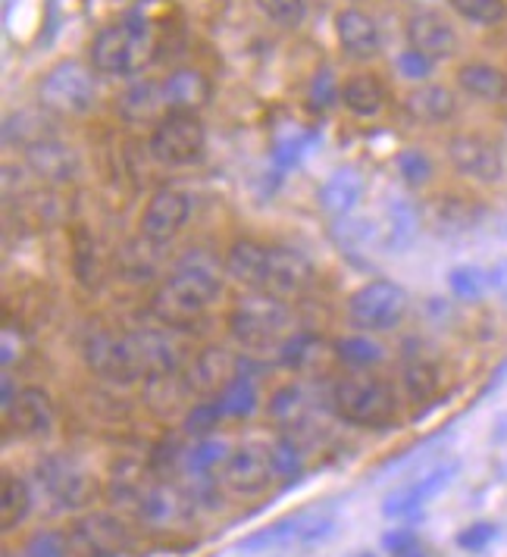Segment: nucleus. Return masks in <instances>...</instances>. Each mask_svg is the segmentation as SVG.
I'll list each match as a JSON object with an SVG mask.
<instances>
[{
  "label": "nucleus",
  "instance_id": "24",
  "mask_svg": "<svg viewBox=\"0 0 507 557\" xmlns=\"http://www.w3.org/2000/svg\"><path fill=\"white\" fill-rule=\"evenodd\" d=\"M363 195V178L357 173L355 166H345L338 173H332L320 191V207L330 213V216H345L355 210V203Z\"/></svg>",
  "mask_w": 507,
  "mask_h": 557
},
{
  "label": "nucleus",
  "instance_id": "49",
  "mask_svg": "<svg viewBox=\"0 0 507 557\" xmlns=\"http://www.w3.org/2000/svg\"><path fill=\"white\" fill-rule=\"evenodd\" d=\"M307 145H313V135H292V138H285L276 145V163L280 166H292V163H298L301 160V153L307 151Z\"/></svg>",
  "mask_w": 507,
  "mask_h": 557
},
{
  "label": "nucleus",
  "instance_id": "32",
  "mask_svg": "<svg viewBox=\"0 0 507 557\" xmlns=\"http://www.w3.org/2000/svg\"><path fill=\"white\" fill-rule=\"evenodd\" d=\"M420 216L417 207L410 201H392L388 203V232H385V245L388 251H407L417 238Z\"/></svg>",
  "mask_w": 507,
  "mask_h": 557
},
{
  "label": "nucleus",
  "instance_id": "23",
  "mask_svg": "<svg viewBox=\"0 0 507 557\" xmlns=\"http://www.w3.org/2000/svg\"><path fill=\"white\" fill-rule=\"evenodd\" d=\"M170 113H198L210 101V82L198 70H176L163 82Z\"/></svg>",
  "mask_w": 507,
  "mask_h": 557
},
{
  "label": "nucleus",
  "instance_id": "45",
  "mask_svg": "<svg viewBox=\"0 0 507 557\" xmlns=\"http://www.w3.org/2000/svg\"><path fill=\"white\" fill-rule=\"evenodd\" d=\"M26 557H73L70 555V535L60 532H35L26 542Z\"/></svg>",
  "mask_w": 507,
  "mask_h": 557
},
{
  "label": "nucleus",
  "instance_id": "8",
  "mask_svg": "<svg viewBox=\"0 0 507 557\" xmlns=\"http://www.w3.org/2000/svg\"><path fill=\"white\" fill-rule=\"evenodd\" d=\"M348 310H351L355 326H360V330H392L407 313V292L398 282L376 278V282H367L360 292H355Z\"/></svg>",
  "mask_w": 507,
  "mask_h": 557
},
{
  "label": "nucleus",
  "instance_id": "15",
  "mask_svg": "<svg viewBox=\"0 0 507 557\" xmlns=\"http://www.w3.org/2000/svg\"><path fill=\"white\" fill-rule=\"evenodd\" d=\"M128 345H132V355H135V363H138L141 380H153V376H170V373H178L182 348H178V342L173 332H160V330L128 332Z\"/></svg>",
  "mask_w": 507,
  "mask_h": 557
},
{
  "label": "nucleus",
  "instance_id": "55",
  "mask_svg": "<svg viewBox=\"0 0 507 557\" xmlns=\"http://www.w3.org/2000/svg\"><path fill=\"white\" fill-rule=\"evenodd\" d=\"M395 557H426L423 552H420V545H413V548H407V552H401V555Z\"/></svg>",
  "mask_w": 507,
  "mask_h": 557
},
{
  "label": "nucleus",
  "instance_id": "31",
  "mask_svg": "<svg viewBox=\"0 0 507 557\" xmlns=\"http://www.w3.org/2000/svg\"><path fill=\"white\" fill-rule=\"evenodd\" d=\"M342 101L355 116H376L385 101V91L376 76H351L342 88Z\"/></svg>",
  "mask_w": 507,
  "mask_h": 557
},
{
  "label": "nucleus",
  "instance_id": "22",
  "mask_svg": "<svg viewBox=\"0 0 507 557\" xmlns=\"http://www.w3.org/2000/svg\"><path fill=\"white\" fill-rule=\"evenodd\" d=\"M335 32H338L342 48L357 60H370L380 53V28L360 10H342L335 20Z\"/></svg>",
  "mask_w": 507,
  "mask_h": 557
},
{
  "label": "nucleus",
  "instance_id": "12",
  "mask_svg": "<svg viewBox=\"0 0 507 557\" xmlns=\"http://www.w3.org/2000/svg\"><path fill=\"white\" fill-rule=\"evenodd\" d=\"M313 278V263L295 248H270L263 263L260 292L276 298H295L301 295Z\"/></svg>",
  "mask_w": 507,
  "mask_h": 557
},
{
  "label": "nucleus",
  "instance_id": "3",
  "mask_svg": "<svg viewBox=\"0 0 507 557\" xmlns=\"http://www.w3.org/2000/svg\"><path fill=\"white\" fill-rule=\"evenodd\" d=\"M153 60L151 28L138 20H126L116 26L103 28L95 38L91 63L107 76H135Z\"/></svg>",
  "mask_w": 507,
  "mask_h": 557
},
{
  "label": "nucleus",
  "instance_id": "5",
  "mask_svg": "<svg viewBox=\"0 0 507 557\" xmlns=\"http://www.w3.org/2000/svg\"><path fill=\"white\" fill-rule=\"evenodd\" d=\"M38 495L51 510H76L95 498V476L85 473L73 457L51 455L35 467Z\"/></svg>",
  "mask_w": 507,
  "mask_h": 557
},
{
  "label": "nucleus",
  "instance_id": "19",
  "mask_svg": "<svg viewBox=\"0 0 507 557\" xmlns=\"http://www.w3.org/2000/svg\"><path fill=\"white\" fill-rule=\"evenodd\" d=\"M26 160L32 166L35 176H41L45 182H73L78 176V157L73 148H66L63 141L57 138H48V141H38L26 148Z\"/></svg>",
  "mask_w": 507,
  "mask_h": 557
},
{
  "label": "nucleus",
  "instance_id": "7",
  "mask_svg": "<svg viewBox=\"0 0 507 557\" xmlns=\"http://www.w3.org/2000/svg\"><path fill=\"white\" fill-rule=\"evenodd\" d=\"M203 145H207V135L195 113H166L151 135V153L166 166L198 163Z\"/></svg>",
  "mask_w": 507,
  "mask_h": 557
},
{
  "label": "nucleus",
  "instance_id": "28",
  "mask_svg": "<svg viewBox=\"0 0 507 557\" xmlns=\"http://www.w3.org/2000/svg\"><path fill=\"white\" fill-rule=\"evenodd\" d=\"M457 82H460L463 91H470L473 98H482V101H498V98L507 95V76L502 70L489 66V63H467V66H460Z\"/></svg>",
  "mask_w": 507,
  "mask_h": 557
},
{
  "label": "nucleus",
  "instance_id": "27",
  "mask_svg": "<svg viewBox=\"0 0 507 557\" xmlns=\"http://www.w3.org/2000/svg\"><path fill=\"white\" fill-rule=\"evenodd\" d=\"M267 251H270V248H263V245H257V242H248V238H245V242H235L226 257L228 276L238 278L242 285H248L253 292H260Z\"/></svg>",
  "mask_w": 507,
  "mask_h": 557
},
{
  "label": "nucleus",
  "instance_id": "30",
  "mask_svg": "<svg viewBox=\"0 0 507 557\" xmlns=\"http://www.w3.org/2000/svg\"><path fill=\"white\" fill-rule=\"evenodd\" d=\"M28 510H32V492H28L26 480L3 473V482H0V530H16L28 517Z\"/></svg>",
  "mask_w": 507,
  "mask_h": 557
},
{
  "label": "nucleus",
  "instance_id": "44",
  "mask_svg": "<svg viewBox=\"0 0 507 557\" xmlns=\"http://www.w3.org/2000/svg\"><path fill=\"white\" fill-rule=\"evenodd\" d=\"M223 417L226 413H223L220 401H213V405H195L188 410V417H185V435L188 438H207L210 432L217 430V423Z\"/></svg>",
  "mask_w": 507,
  "mask_h": 557
},
{
  "label": "nucleus",
  "instance_id": "52",
  "mask_svg": "<svg viewBox=\"0 0 507 557\" xmlns=\"http://www.w3.org/2000/svg\"><path fill=\"white\" fill-rule=\"evenodd\" d=\"M182 455H185V451H182L178 438H166V442H160V445L153 448L151 463L157 467V470H163V467H173Z\"/></svg>",
  "mask_w": 507,
  "mask_h": 557
},
{
  "label": "nucleus",
  "instance_id": "17",
  "mask_svg": "<svg viewBox=\"0 0 507 557\" xmlns=\"http://www.w3.org/2000/svg\"><path fill=\"white\" fill-rule=\"evenodd\" d=\"M457 476V463H442V467H435L430 473H423L420 480L407 482L401 488H395L388 498H385V505H382V513L385 517H407V513H413V510H420V507H426L435 498V495H442L445 488H448V482Z\"/></svg>",
  "mask_w": 507,
  "mask_h": 557
},
{
  "label": "nucleus",
  "instance_id": "37",
  "mask_svg": "<svg viewBox=\"0 0 507 557\" xmlns=\"http://www.w3.org/2000/svg\"><path fill=\"white\" fill-rule=\"evenodd\" d=\"M270 413L280 420L282 426H301V420L307 417V398L298 385H285L273 395L270 401Z\"/></svg>",
  "mask_w": 507,
  "mask_h": 557
},
{
  "label": "nucleus",
  "instance_id": "1",
  "mask_svg": "<svg viewBox=\"0 0 507 557\" xmlns=\"http://www.w3.org/2000/svg\"><path fill=\"white\" fill-rule=\"evenodd\" d=\"M223 288L220 263L207 251H191L178 260V267L166 276L151 298V313L173 330H185L198 323L203 310L217 301Z\"/></svg>",
  "mask_w": 507,
  "mask_h": 557
},
{
  "label": "nucleus",
  "instance_id": "40",
  "mask_svg": "<svg viewBox=\"0 0 507 557\" xmlns=\"http://www.w3.org/2000/svg\"><path fill=\"white\" fill-rule=\"evenodd\" d=\"M335 351H338V357H342L348 367H373V363H380L382 360L380 345H376V342H370V338H363V335L342 338V342L335 345Z\"/></svg>",
  "mask_w": 507,
  "mask_h": 557
},
{
  "label": "nucleus",
  "instance_id": "42",
  "mask_svg": "<svg viewBox=\"0 0 507 557\" xmlns=\"http://www.w3.org/2000/svg\"><path fill=\"white\" fill-rule=\"evenodd\" d=\"M448 285H452V292H455L457 298L477 301V298H482L485 285H489V276L482 270H477V267H457V270L448 273Z\"/></svg>",
  "mask_w": 507,
  "mask_h": 557
},
{
  "label": "nucleus",
  "instance_id": "39",
  "mask_svg": "<svg viewBox=\"0 0 507 557\" xmlns=\"http://www.w3.org/2000/svg\"><path fill=\"white\" fill-rule=\"evenodd\" d=\"M452 7L477 26H495L507 16L505 0H452Z\"/></svg>",
  "mask_w": 507,
  "mask_h": 557
},
{
  "label": "nucleus",
  "instance_id": "9",
  "mask_svg": "<svg viewBox=\"0 0 507 557\" xmlns=\"http://www.w3.org/2000/svg\"><path fill=\"white\" fill-rule=\"evenodd\" d=\"M128 545H132V535L110 513H88L70 530L73 557H123Z\"/></svg>",
  "mask_w": 507,
  "mask_h": 557
},
{
  "label": "nucleus",
  "instance_id": "47",
  "mask_svg": "<svg viewBox=\"0 0 507 557\" xmlns=\"http://www.w3.org/2000/svg\"><path fill=\"white\" fill-rule=\"evenodd\" d=\"M320 342L313 335H292L285 345H282V363L285 367H305L310 357L317 355Z\"/></svg>",
  "mask_w": 507,
  "mask_h": 557
},
{
  "label": "nucleus",
  "instance_id": "14",
  "mask_svg": "<svg viewBox=\"0 0 507 557\" xmlns=\"http://www.w3.org/2000/svg\"><path fill=\"white\" fill-rule=\"evenodd\" d=\"M191 216V198L176 188H163L157 191L141 216V235L151 245H166L170 238H176L178 228L188 223Z\"/></svg>",
  "mask_w": 507,
  "mask_h": 557
},
{
  "label": "nucleus",
  "instance_id": "36",
  "mask_svg": "<svg viewBox=\"0 0 507 557\" xmlns=\"http://www.w3.org/2000/svg\"><path fill=\"white\" fill-rule=\"evenodd\" d=\"M405 385L413 401H430L438 392V367L432 360H423V357L410 360L405 367Z\"/></svg>",
  "mask_w": 507,
  "mask_h": 557
},
{
  "label": "nucleus",
  "instance_id": "29",
  "mask_svg": "<svg viewBox=\"0 0 507 557\" xmlns=\"http://www.w3.org/2000/svg\"><path fill=\"white\" fill-rule=\"evenodd\" d=\"M188 395H191V385H188V380H178L176 373L145 380V398H148V407L153 413H163V417L176 413L185 407Z\"/></svg>",
  "mask_w": 507,
  "mask_h": 557
},
{
  "label": "nucleus",
  "instance_id": "43",
  "mask_svg": "<svg viewBox=\"0 0 507 557\" xmlns=\"http://www.w3.org/2000/svg\"><path fill=\"white\" fill-rule=\"evenodd\" d=\"M257 7L267 20H273L282 28L301 26L305 20V0H257Z\"/></svg>",
  "mask_w": 507,
  "mask_h": 557
},
{
  "label": "nucleus",
  "instance_id": "51",
  "mask_svg": "<svg viewBox=\"0 0 507 557\" xmlns=\"http://www.w3.org/2000/svg\"><path fill=\"white\" fill-rule=\"evenodd\" d=\"M310 101H313V107H320V110L335 101V82H332L330 70H323L320 76L313 78V85H310Z\"/></svg>",
  "mask_w": 507,
  "mask_h": 557
},
{
  "label": "nucleus",
  "instance_id": "38",
  "mask_svg": "<svg viewBox=\"0 0 507 557\" xmlns=\"http://www.w3.org/2000/svg\"><path fill=\"white\" fill-rule=\"evenodd\" d=\"M228 460V448L223 442H213V438H203L198 442L191 451H185V470L191 476H210V470H217L220 463Z\"/></svg>",
  "mask_w": 507,
  "mask_h": 557
},
{
  "label": "nucleus",
  "instance_id": "56",
  "mask_svg": "<svg viewBox=\"0 0 507 557\" xmlns=\"http://www.w3.org/2000/svg\"><path fill=\"white\" fill-rule=\"evenodd\" d=\"M351 557H376V555H370V552H357V555H351Z\"/></svg>",
  "mask_w": 507,
  "mask_h": 557
},
{
  "label": "nucleus",
  "instance_id": "6",
  "mask_svg": "<svg viewBox=\"0 0 507 557\" xmlns=\"http://www.w3.org/2000/svg\"><path fill=\"white\" fill-rule=\"evenodd\" d=\"M38 95H41V107L66 113V116H78L95 103V76L85 63L63 60L41 78Z\"/></svg>",
  "mask_w": 507,
  "mask_h": 557
},
{
  "label": "nucleus",
  "instance_id": "26",
  "mask_svg": "<svg viewBox=\"0 0 507 557\" xmlns=\"http://www.w3.org/2000/svg\"><path fill=\"white\" fill-rule=\"evenodd\" d=\"M407 110L420 123H445L455 116V95L442 85H423L407 95Z\"/></svg>",
  "mask_w": 507,
  "mask_h": 557
},
{
  "label": "nucleus",
  "instance_id": "54",
  "mask_svg": "<svg viewBox=\"0 0 507 557\" xmlns=\"http://www.w3.org/2000/svg\"><path fill=\"white\" fill-rule=\"evenodd\" d=\"M489 285L502 295L507 301V260H502L498 267H492V273H489Z\"/></svg>",
  "mask_w": 507,
  "mask_h": 557
},
{
  "label": "nucleus",
  "instance_id": "11",
  "mask_svg": "<svg viewBox=\"0 0 507 557\" xmlns=\"http://www.w3.org/2000/svg\"><path fill=\"white\" fill-rule=\"evenodd\" d=\"M332 532V520L326 517H282L276 523H270L267 530L253 532L248 539L238 542V552H267V548H280V545H313L320 539H326Z\"/></svg>",
  "mask_w": 507,
  "mask_h": 557
},
{
  "label": "nucleus",
  "instance_id": "46",
  "mask_svg": "<svg viewBox=\"0 0 507 557\" xmlns=\"http://www.w3.org/2000/svg\"><path fill=\"white\" fill-rule=\"evenodd\" d=\"M398 170H401V178H405L407 185H413V188H420V185H426L432 176V163L430 157L423 151H401L398 153Z\"/></svg>",
  "mask_w": 507,
  "mask_h": 557
},
{
  "label": "nucleus",
  "instance_id": "18",
  "mask_svg": "<svg viewBox=\"0 0 507 557\" xmlns=\"http://www.w3.org/2000/svg\"><path fill=\"white\" fill-rule=\"evenodd\" d=\"M407 41H410V51L423 53L432 63L448 60L457 51L455 28L438 13H413L407 20Z\"/></svg>",
  "mask_w": 507,
  "mask_h": 557
},
{
  "label": "nucleus",
  "instance_id": "53",
  "mask_svg": "<svg viewBox=\"0 0 507 557\" xmlns=\"http://www.w3.org/2000/svg\"><path fill=\"white\" fill-rule=\"evenodd\" d=\"M413 545H417V532L413 530H392L382 535V548H388L392 555H401Z\"/></svg>",
  "mask_w": 507,
  "mask_h": 557
},
{
  "label": "nucleus",
  "instance_id": "2",
  "mask_svg": "<svg viewBox=\"0 0 507 557\" xmlns=\"http://www.w3.org/2000/svg\"><path fill=\"white\" fill-rule=\"evenodd\" d=\"M228 330L235 335V342L248 351H267V348L285 345L288 307L282 305V298L276 295L251 292L238 298V305L228 317Z\"/></svg>",
  "mask_w": 507,
  "mask_h": 557
},
{
  "label": "nucleus",
  "instance_id": "25",
  "mask_svg": "<svg viewBox=\"0 0 507 557\" xmlns=\"http://www.w3.org/2000/svg\"><path fill=\"white\" fill-rule=\"evenodd\" d=\"M163 110H170V103L163 95V85L153 82H138L120 98V113L128 123H153Z\"/></svg>",
  "mask_w": 507,
  "mask_h": 557
},
{
  "label": "nucleus",
  "instance_id": "13",
  "mask_svg": "<svg viewBox=\"0 0 507 557\" xmlns=\"http://www.w3.org/2000/svg\"><path fill=\"white\" fill-rule=\"evenodd\" d=\"M448 157L460 176L477 178L485 185L505 176V157L498 151V145H492L482 135H455L448 145Z\"/></svg>",
  "mask_w": 507,
  "mask_h": 557
},
{
  "label": "nucleus",
  "instance_id": "35",
  "mask_svg": "<svg viewBox=\"0 0 507 557\" xmlns=\"http://www.w3.org/2000/svg\"><path fill=\"white\" fill-rule=\"evenodd\" d=\"M48 128H51V123H48L41 113H16V116L7 120L3 138H7V141H20V145L32 148V145H38V141H48V138H51Z\"/></svg>",
  "mask_w": 507,
  "mask_h": 557
},
{
  "label": "nucleus",
  "instance_id": "34",
  "mask_svg": "<svg viewBox=\"0 0 507 557\" xmlns=\"http://www.w3.org/2000/svg\"><path fill=\"white\" fill-rule=\"evenodd\" d=\"M178 510H182V502H178L176 492L166 488V485H148V492L138 498V513L145 520H151V523H166V520L176 517Z\"/></svg>",
  "mask_w": 507,
  "mask_h": 557
},
{
  "label": "nucleus",
  "instance_id": "10",
  "mask_svg": "<svg viewBox=\"0 0 507 557\" xmlns=\"http://www.w3.org/2000/svg\"><path fill=\"white\" fill-rule=\"evenodd\" d=\"M85 360L88 367L107 382H120V385H132L141 380L138 363L132 355L128 335H113V332H95L85 342Z\"/></svg>",
  "mask_w": 507,
  "mask_h": 557
},
{
  "label": "nucleus",
  "instance_id": "21",
  "mask_svg": "<svg viewBox=\"0 0 507 557\" xmlns=\"http://www.w3.org/2000/svg\"><path fill=\"white\" fill-rule=\"evenodd\" d=\"M3 417L10 430L23 432V435H45L53 426V405L41 388H23Z\"/></svg>",
  "mask_w": 507,
  "mask_h": 557
},
{
  "label": "nucleus",
  "instance_id": "41",
  "mask_svg": "<svg viewBox=\"0 0 507 557\" xmlns=\"http://www.w3.org/2000/svg\"><path fill=\"white\" fill-rule=\"evenodd\" d=\"M270 457H273V470L285 476V480H295V476H301V470H305V455H301V448L288 438V435H282L273 442V448H270Z\"/></svg>",
  "mask_w": 507,
  "mask_h": 557
},
{
  "label": "nucleus",
  "instance_id": "33",
  "mask_svg": "<svg viewBox=\"0 0 507 557\" xmlns=\"http://www.w3.org/2000/svg\"><path fill=\"white\" fill-rule=\"evenodd\" d=\"M217 401H220L226 417H238V420H242V417H251L253 410H257V388H253V380L248 373H238V376L220 392Z\"/></svg>",
  "mask_w": 507,
  "mask_h": 557
},
{
  "label": "nucleus",
  "instance_id": "48",
  "mask_svg": "<svg viewBox=\"0 0 507 557\" xmlns=\"http://www.w3.org/2000/svg\"><path fill=\"white\" fill-rule=\"evenodd\" d=\"M495 535H498V527H492V523H473V527H467V530L457 535V545L463 552H482V548H489L495 542Z\"/></svg>",
  "mask_w": 507,
  "mask_h": 557
},
{
  "label": "nucleus",
  "instance_id": "20",
  "mask_svg": "<svg viewBox=\"0 0 507 557\" xmlns=\"http://www.w3.org/2000/svg\"><path fill=\"white\" fill-rule=\"evenodd\" d=\"M238 373H242L238 360H232L223 348H207L195 357V363L188 370V385L198 395H213V392H223Z\"/></svg>",
  "mask_w": 507,
  "mask_h": 557
},
{
  "label": "nucleus",
  "instance_id": "16",
  "mask_svg": "<svg viewBox=\"0 0 507 557\" xmlns=\"http://www.w3.org/2000/svg\"><path fill=\"white\" fill-rule=\"evenodd\" d=\"M273 473L276 470H273L270 448H260V445H242L223 463V482L235 495H260L273 482Z\"/></svg>",
  "mask_w": 507,
  "mask_h": 557
},
{
  "label": "nucleus",
  "instance_id": "4",
  "mask_svg": "<svg viewBox=\"0 0 507 557\" xmlns=\"http://www.w3.org/2000/svg\"><path fill=\"white\" fill-rule=\"evenodd\" d=\"M335 413L355 426H385L395 417L392 388L370 376H345L332 388Z\"/></svg>",
  "mask_w": 507,
  "mask_h": 557
},
{
  "label": "nucleus",
  "instance_id": "50",
  "mask_svg": "<svg viewBox=\"0 0 507 557\" xmlns=\"http://www.w3.org/2000/svg\"><path fill=\"white\" fill-rule=\"evenodd\" d=\"M398 70L405 78H426L432 70V60H426L423 53L407 51L398 57Z\"/></svg>",
  "mask_w": 507,
  "mask_h": 557
}]
</instances>
